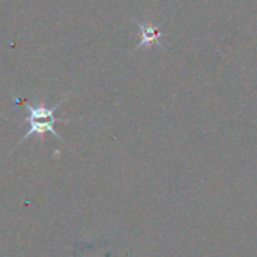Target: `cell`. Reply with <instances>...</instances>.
Listing matches in <instances>:
<instances>
[{
	"label": "cell",
	"mask_w": 257,
	"mask_h": 257,
	"mask_svg": "<svg viewBox=\"0 0 257 257\" xmlns=\"http://www.w3.org/2000/svg\"><path fill=\"white\" fill-rule=\"evenodd\" d=\"M66 99V96H63L59 102H56L51 108H48V107H45L44 104H39V105H32V104H29L26 99H18L17 98V104H24V107H26V110H27V113H29V116H27V122H29V131L24 134V137L18 142V145H21L23 142H26L29 137H32V136H44V134H47V133H50V134H53L57 140H60V142H63V139L60 137V134L56 131V128H54V123L56 122H68L66 119H57L56 117V111L59 110V107L63 104V101Z\"/></svg>",
	"instance_id": "6da1fadb"
}]
</instances>
